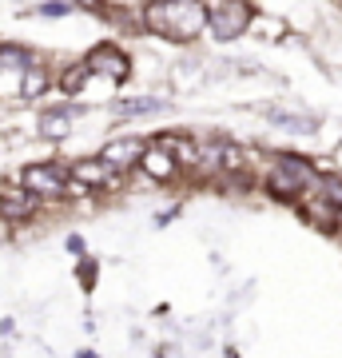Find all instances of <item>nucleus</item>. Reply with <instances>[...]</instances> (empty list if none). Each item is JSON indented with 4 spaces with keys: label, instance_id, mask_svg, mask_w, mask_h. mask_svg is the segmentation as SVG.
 Returning a JSON list of instances; mask_svg holds the SVG:
<instances>
[{
    "label": "nucleus",
    "instance_id": "obj_20",
    "mask_svg": "<svg viewBox=\"0 0 342 358\" xmlns=\"http://www.w3.org/2000/svg\"><path fill=\"white\" fill-rule=\"evenodd\" d=\"M68 251L76 259H84V239H80V235H68Z\"/></svg>",
    "mask_w": 342,
    "mask_h": 358
},
{
    "label": "nucleus",
    "instance_id": "obj_2",
    "mask_svg": "<svg viewBox=\"0 0 342 358\" xmlns=\"http://www.w3.org/2000/svg\"><path fill=\"white\" fill-rule=\"evenodd\" d=\"M311 179H315V164L306 159V155H291V152H279L266 167V192L279 195V199H299V195L311 187Z\"/></svg>",
    "mask_w": 342,
    "mask_h": 358
},
{
    "label": "nucleus",
    "instance_id": "obj_22",
    "mask_svg": "<svg viewBox=\"0 0 342 358\" xmlns=\"http://www.w3.org/2000/svg\"><path fill=\"white\" fill-rule=\"evenodd\" d=\"M239 4H255V0H239Z\"/></svg>",
    "mask_w": 342,
    "mask_h": 358
},
{
    "label": "nucleus",
    "instance_id": "obj_7",
    "mask_svg": "<svg viewBox=\"0 0 342 358\" xmlns=\"http://www.w3.org/2000/svg\"><path fill=\"white\" fill-rule=\"evenodd\" d=\"M143 148H148V140H140V136H115V140H108L100 148L96 159H100L104 167H112L115 176H120V171H131V167L140 164Z\"/></svg>",
    "mask_w": 342,
    "mask_h": 358
},
{
    "label": "nucleus",
    "instance_id": "obj_9",
    "mask_svg": "<svg viewBox=\"0 0 342 358\" xmlns=\"http://www.w3.org/2000/svg\"><path fill=\"white\" fill-rule=\"evenodd\" d=\"M40 199L32 192H24L20 183H8V187H0V219L4 223H24V219L36 215Z\"/></svg>",
    "mask_w": 342,
    "mask_h": 358
},
{
    "label": "nucleus",
    "instance_id": "obj_19",
    "mask_svg": "<svg viewBox=\"0 0 342 358\" xmlns=\"http://www.w3.org/2000/svg\"><path fill=\"white\" fill-rule=\"evenodd\" d=\"M80 282H84V287L96 282V263H92V259H80Z\"/></svg>",
    "mask_w": 342,
    "mask_h": 358
},
{
    "label": "nucleus",
    "instance_id": "obj_14",
    "mask_svg": "<svg viewBox=\"0 0 342 358\" xmlns=\"http://www.w3.org/2000/svg\"><path fill=\"white\" fill-rule=\"evenodd\" d=\"M311 192H315L322 203H330L334 211H342V176H334V171H315Z\"/></svg>",
    "mask_w": 342,
    "mask_h": 358
},
{
    "label": "nucleus",
    "instance_id": "obj_11",
    "mask_svg": "<svg viewBox=\"0 0 342 358\" xmlns=\"http://www.w3.org/2000/svg\"><path fill=\"white\" fill-rule=\"evenodd\" d=\"M263 120L271 128H283V131H299V136H311L318 131V120L306 112H283V108H263Z\"/></svg>",
    "mask_w": 342,
    "mask_h": 358
},
{
    "label": "nucleus",
    "instance_id": "obj_12",
    "mask_svg": "<svg viewBox=\"0 0 342 358\" xmlns=\"http://www.w3.org/2000/svg\"><path fill=\"white\" fill-rule=\"evenodd\" d=\"M164 108H171L167 96H124V100L112 103L115 115H155V112H164Z\"/></svg>",
    "mask_w": 342,
    "mask_h": 358
},
{
    "label": "nucleus",
    "instance_id": "obj_13",
    "mask_svg": "<svg viewBox=\"0 0 342 358\" xmlns=\"http://www.w3.org/2000/svg\"><path fill=\"white\" fill-rule=\"evenodd\" d=\"M52 88V72L48 64H40V60H32V64L20 72V100H36V96H44V92Z\"/></svg>",
    "mask_w": 342,
    "mask_h": 358
},
{
    "label": "nucleus",
    "instance_id": "obj_6",
    "mask_svg": "<svg viewBox=\"0 0 342 358\" xmlns=\"http://www.w3.org/2000/svg\"><path fill=\"white\" fill-rule=\"evenodd\" d=\"M115 171L104 167L100 159H76L72 171H68V195H84V192H100V187H112L115 183Z\"/></svg>",
    "mask_w": 342,
    "mask_h": 358
},
{
    "label": "nucleus",
    "instance_id": "obj_17",
    "mask_svg": "<svg viewBox=\"0 0 342 358\" xmlns=\"http://www.w3.org/2000/svg\"><path fill=\"white\" fill-rule=\"evenodd\" d=\"M88 80H92V72H88V68H84V64L76 60V64H68V68H64L56 84H60V92H64V96H84V88H88Z\"/></svg>",
    "mask_w": 342,
    "mask_h": 358
},
{
    "label": "nucleus",
    "instance_id": "obj_4",
    "mask_svg": "<svg viewBox=\"0 0 342 358\" xmlns=\"http://www.w3.org/2000/svg\"><path fill=\"white\" fill-rule=\"evenodd\" d=\"M80 64L92 72V80H108V84H124L131 76V56H127L115 40H100V44H92L84 52V60Z\"/></svg>",
    "mask_w": 342,
    "mask_h": 358
},
{
    "label": "nucleus",
    "instance_id": "obj_15",
    "mask_svg": "<svg viewBox=\"0 0 342 358\" xmlns=\"http://www.w3.org/2000/svg\"><path fill=\"white\" fill-rule=\"evenodd\" d=\"M32 60H40V56L32 48H24V44H13V40L0 44V72H16V76H20Z\"/></svg>",
    "mask_w": 342,
    "mask_h": 358
},
{
    "label": "nucleus",
    "instance_id": "obj_18",
    "mask_svg": "<svg viewBox=\"0 0 342 358\" xmlns=\"http://www.w3.org/2000/svg\"><path fill=\"white\" fill-rule=\"evenodd\" d=\"M28 13H32V16H44V20H60V16L80 13V4H76V0H40V4H32Z\"/></svg>",
    "mask_w": 342,
    "mask_h": 358
},
{
    "label": "nucleus",
    "instance_id": "obj_3",
    "mask_svg": "<svg viewBox=\"0 0 342 358\" xmlns=\"http://www.w3.org/2000/svg\"><path fill=\"white\" fill-rule=\"evenodd\" d=\"M255 24V4H239V0H223L215 8H207V36L219 44L247 36Z\"/></svg>",
    "mask_w": 342,
    "mask_h": 358
},
{
    "label": "nucleus",
    "instance_id": "obj_5",
    "mask_svg": "<svg viewBox=\"0 0 342 358\" xmlns=\"http://www.w3.org/2000/svg\"><path fill=\"white\" fill-rule=\"evenodd\" d=\"M20 187L24 192H32L44 203V199H64L68 195V176H64V167L56 164H28L24 171H20Z\"/></svg>",
    "mask_w": 342,
    "mask_h": 358
},
{
    "label": "nucleus",
    "instance_id": "obj_21",
    "mask_svg": "<svg viewBox=\"0 0 342 358\" xmlns=\"http://www.w3.org/2000/svg\"><path fill=\"white\" fill-rule=\"evenodd\" d=\"M80 358H96V355H88V350H84V355H80Z\"/></svg>",
    "mask_w": 342,
    "mask_h": 358
},
{
    "label": "nucleus",
    "instance_id": "obj_16",
    "mask_svg": "<svg viewBox=\"0 0 342 358\" xmlns=\"http://www.w3.org/2000/svg\"><path fill=\"white\" fill-rule=\"evenodd\" d=\"M299 207H303L306 219H311V223H318V227H334V223H339V211H334L330 203H322V199H318L311 187L299 195Z\"/></svg>",
    "mask_w": 342,
    "mask_h": 358
},
{
    "label": "nucleus",
    "instance_id": "obj_8",
    "mask_svg": "<svg viewBox=\"0 0 342 358\" xmlns=\"http://www.w3.org/2000/svg\"><path fill=\"white\" fill-rule=\"evenodd\" d=\"M76 120H80V108L72 100L68 103H52V108H44V112L36 115V131L44 136V140H68L72 136V128H76Z\"/></svg>",
    "mask_w": 342,
    "mask_h": 358
},
{
    "label": "nucleus",
    "instance_id": "obj_10",
    "mask_svg": "<svg viewBox=\"0 0 342 358\" xmlns=\"http://www.w3.org/2000/svg\"><path fill=\"white\" fill-rule=\"evenodd\" d=\"M143 171L148 179H155V183H171V179L179 176V164H176V155L167 152L164 143H148L143 148V155H140V164H136Z\"/></svg>",
    "mask_w": 342,
    "mask_h": 358
},
{
    "label": "nucleus",
    "instance_id": "obj_1",
    "mask_svg": "<svg viewBox=\"0 0 342 358\" xmlns=\"http://www.w3.org/2000/svg\"><path fill=\"white\" fill-rule=\"evenodd\" d=\"M207 0H143L136 20L148 36L171 44H195L207 36Z\"/></svg>",
    "mask_w": 342,
    "mask_h": 358
}]
</instances>
